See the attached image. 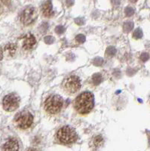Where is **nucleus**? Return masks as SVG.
<instances>
[{"label": "nucleus", "mask_w": 150, "mask_h": 151, "mask_svg": "<svg viewBox=\"0 0 150 151\" xmlns=\"http://www.w3.org/2000/svg\"><path fill=\"white\" fill-rule=\"evenodd\" d=\"M63 104L62 97L58 94L50 95L44 101V110L49 114H57L61 110Z\"/></svg>", "instance_id": "2"}, {"label": "nucleus", "mask_w": 150, "mask_h": 151, "mask_svg": "<svg viewBox=\"0 0 150 151\" xmlns=\"http://www.w3.org/2000/svg\"><path fill=\"white\" fill-rule=\"evenodd\" d=\"M16 125L21 129H27L32 125L33 116L29 111H24L18 113L14 119Z\"/></svg>", "instance_id": "5"}, {"label": "nucleus", "mask_w": 150, "mask_h": 151, "mask_svg": "<svg viewBox=\"0 0 150 151\" xmlns=\"http://www.w3.org/2000/svg\"><path fill=\"white\" fill-rule=\"evenodd\" d=\"M55 31H56V33L57 34H62L65 31V28L61 25H60V26H57L55 28Z\"/></svg>", "instance_id": "21"}, {"label": "nucleus", "mask_w": 150, "mask_h": 151, "mask_svg": "<svg viewBox=\"0 0 150 151\" xmlns=\"http://www.w3.org/2000/svg\"><path fill=\"white\" fill-rule=\"evenodd\" d=\"M2 58H3V51H2V48L0 47V60H2Z\"/></svg>", "instance_id": "24"}, {"label": "nucleus", "mask_w": 150, "mask_h": 151, "mask_svg": "<svg viewBox=\"0 0 150 151\" xmlns=\"http://www.w3.org/2000/svg\"><path fill=\"white\" fill-rule=\"evenodd\" d=\"M75 40L78 43H83L85 42V36L82 34L77 35L76 37H75Z\"/></svg>", "instance_id": "18"}, {"label": "nucleus", "mask_w": 150, "mask_h": 151, "mask_svg": "<svg viewBox=\"0 0 150 151\" xmlns=\"http://www.w3.org/2000/svg\"><path fill=\"white\" fill-rule=\"evenodd\" d=\"M133 28V23L132 21H127L123 25V29H124V32H125V33H128L130 31H131Z\"/></svg>", "instance_id": "13"}, {"label": "nucleus", "mask_w": 150, "mask_h": 151, "mask_svg": "<svg viewBox=\"0 0 150 151\" xmlns=\"http://www.w3.org/2000/svg\"><path fill=\"white\" fill-rule=\"evenodd\" d=\"M57 137L61 143L65 144H72L77 140V134L72 128L65 125L60 128L57 133Z\"/></svg>", "instance_id": "3"}, {"label": "nucleus", "mask_w": 150, "mask_h": 151, "mask_svg": "<svg viewBox=\"0 0 150 151\" xmlns=\"http://www.w3.org/2000/svg\"><path fill=\"white\" fill-rule=\"evenodd\" d=\"M75 22L78 25H82V24H84L85 21H84L83 19H82V18H77V19H75Z\"/></svg>", "instance_id": "23"}, {"label": "nucleus", "mask_w": 150, "mask_h": 151, "mask_svg": "<svg viewBox=\"0 0 150 151\" xmlns=\"http://www.w3.org/2000/svg\"><path fill=\"white\" fill-rule=\"evenodd\" d=\"M36 40L35 36L29 33L24 37V42H23V48L26 50L32 49L36 45Z\"/></svg>", "instance_id": "9"}, {"label": "nucleus", "mask_w": 150, "mask_h": 151, "mask_svg": "<svg viewBox=\"0 0 150 151\" xmlns=\"http://www.w3.org/2000/svg\"><path fill=\"white\" fill-rule=\"evenodd\" d=\"M92 80L93 83H94L95 86H98L100 85V83H101V80H102V76L100 73H95L92 76Z\"/></svg>", "instance_id": "14"}, {"label": "nucleus", "mask_w": 150, "mask_h": 151, "mask_svg": "<svg viewBox=\"0 0 150 151\" xmlns=\"http://www.w3.org/2000/svg\"><path fill=\"white\" fill-rule=\"evenodd\" d=\"M103 143V138L101 135H97L94 137V139H93V144H94V146L98 147L101 146Z\"/></svg>", "instance_id": "12"}, {"label": "nucleus", "mask_w": 150, "mask_h": 151, "mask_svg": "<svg viewBox=\"0 0 150 151\" xmlns=\"http://www.w3.org/2000/svg\"><path fill=\"white\" fill-rule=\"evenodd\" d=\"M19 143L16 138L11 137L2 146V151H18Z\"/></svg>", "instance_id": "8"}, {"label": "nucleus", "mask_w": 150, "mask_h": 151, "mask_svg": "<svg viewBox=\"0 0 150 151\" xmlns=\"http://www.w3.org/2000/svg\"><path fill=\"white\" fill-rule=\"evenodd\" d=\"M125 13L126 14V16L128 17H131V16L133 15L134 14V10H133V8L131 7H127L125 9Z\"/></svg>", "instance_id": "17"}, {"label": "nucleus", "mask_w": 150, "mask_h": 151, "mask_svg": "<svg viewBox=\"0 0 150 151\" xmlns=\"http://www.w3.org/2000/svg\"><path fill=\"white\" fill-rule=\"evenodd\" d=\"M149 59V55L148 53H143L140 55V60L143 62H146Z\"/></svg>", "instance_id": "20"}, {"label": "nucleus", "mask_w": 150, "mask_h": 151, "mask_svg": "<svg viewBox=\"0 0 150 151\" xmlns=\"http://www.w3.org/2000/svg\"><path fill=\"white\" fill-rule=\"evenodd\" d=\"M38 17V12L36 8L29 6L23 11L21 16V21L24 25H30L34 22Z\"/></svg>", "instance_id": "7"}, {"label": "nucleus", "mask_w": 150, "mask_h": 151, "mask_svg": "<svg viewBox=\"0 0 150 151\" xmlns=\"http://www.w3.org/2000/svg\"><path fill=\"white\" fill-rule=\"evenodd\" d=\"M94 105V95L89 91H85L80 94L74 101V107L80 114L88 113L93 109Z\"/></svg>", "instance_id": "1"}, {"label": "nucleus", "mask_w": 150, "mask_h": 151, "mask_svg": "<svg viewBox=\"0 0 150 151\" xmlns=\"http://www.w3.org/2000/svg\"><path fill=\"white\" fill-rule=\"evenodd\" d=\"M116 49L113 46H109L106 48V55L108 57H113L116 55Z\"/></svg>", "instance_id": "15"}, {"label": "nucleus", "mask_w": 150, "mask_h": 151, "mask_svg": "<svg viewBox=\"0 0 150 151\" xmlns=\"http://www.w3.org/2000/svg\"><path fill=\"white\" fill-rule=\"evenodd\" d=\"M4 110L8 112H12L17 110L20 105V98L14 93L9 94L4 98L2 101Z\"/></svg>", "instance_id": "6"}, {"label": "nucleus", "mask_w": 150, "mask_h": 151, "mask_svg": "<svg viewBox=\"0 0 150 151\" xmlns=\"http://www.w3.org/2000/svg\"><path fill=\"white\" fill-rule=\"evenodd\" d=\"M55 40H54V37L52 36H46L44 37V42L46 44H52L54 42Z\"/></svg>", "instance_id": "22"}, {"label": "nucleus", "mask_w": 150, "mask_h": 151, "mask_svg": "<svg viewBox=\"0 0 150 151\" xmlns=\"http://www.w3.org/2000/svg\"><path fill=\"white\" fill-rule=\"evenodd\" d=\"M42 12L44 17H50L53 14V10H52V4L51 0H48L44 2L42 6Z\"/></svg>", "instance_id": "10"}, {"label": "nucleus", "mask_w": 150, "mask_h": 151, "mask_svg": "<svg viewBox=\"0 0 150 151\" xmlns=\"http://www.w3.org/2000/svg\"><path fill=\"white\" fill-rule=\"evenodd\" d=\"M5 51L10 56H14L17 51V45L14 43H9L5 46Z\"/></svg>", "instance_id": "11"}, {"label": "nucleus", "mask_w": 150, "mask_h": 151, "mask_svg": "<svg viewBox=\"0 0 150 151\" xmlns=\"http://www.w3.org/2000/svg\"><path fill=\"white\" fill-rule=\"evenodd\" d=\"M130 2H133V3H134V2H137V0H130Z\"/></svg>", "instance_id": "27"}, {"label": "nucleus", "mask_w": 150, "mask_h": 151, "mask_svg": "<svg viewBox=\"0 0 150 151\" xmlns=\"http://www.w3.org/2000/svg\"><path fill=\"white\" fill-rule=\"evenodd\" d=\"M133 37L136 39V40H138V39L142 38L143 37V31L140 28H137L136 29H135L133 33Z\"/></svg>", "instance_id": "16"}, {"label": "nucleus", "mask_w": 150, "mask_h": 151, "mask_svg": "<svg viewBox=\"0 0 150 151\" xmlns=\"http://www.w3.org/2000/svg\"><path fill=\"white\" fill-rule=\"evenodd\" d=\"M63 89L70 94L79 91L81 88V81L77 76L72 75L67 76L63 82Z\"/></svg>", "instance_id": "4"}, {"label": "nucleus", "mask_w": 150, "mask_h": 151, "mask_svg": "<svg viewBox=\"0 0 150 151\" xmlns=\"http://www.w3.org/2000/svg\"><path fill=\"white\" fill-rule=\"evenodd\" d=\"M1 1H2L4 4H5V5H9L11 2V0H1Z\"/></svg>", "instance_id": "25"}, {"label": "nucleus", "mask_w": 150, "mask_h": 151, "mask_svg": "<svg viewBox=\"0 0 150 151\" xmlns=\"http://www.w3.org/2000/svg\"><path fill=\"white\" fill-rule=\"evenodd\" d=\"M27 151H39L38 150L35 149V148H29Z\"/></svg>", "instance_id": "26"}, {"label": "nucleus", "mask_w": 150, "mask_h": 151, "mask_svg": "<svg viewBox=\"0 0 150 151\" xmlns=\"http://www.w3.org/2000/svg\"><path fill=\"white\" fill-rule=\"evenodd\" d=\"M103 64V60L101 58L97 57L96 58L94 59V64L96 66H101Z\"/></svg>", "instance_id": "19"}]
</instances>
